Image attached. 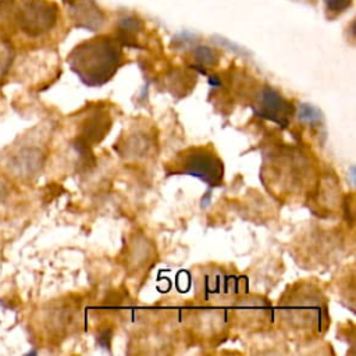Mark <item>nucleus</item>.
Segmentation results:
<instances>
[{
    "mask_svg": "<svg viewBox=\"0 0 356 356\" xmlns=\"http://www.w3.org/2000/svg\"><path fill=\"white\" fill-rule=\"evenodd\" d=\"M318 174L312 154L298 145H271L263 154L261 182L280 200H306Z\"/></svg>",
    "mask_w": 356,
    "mask_h": 356,
    "instance_id": "nucleus-1",
    "label": "nucleus"
},
{
    "mask_svg": "<svg viewBox=\"0 0 356 356\" xmlns=\"http://www.w3.org/2000/svg\"><path fill=\"white\" fill-rule=\"evenodd\" d=\"M275 317L281 330L296 338L313 339L330 327L328 298L321 286L310 280L289 285L280 296Z\"/></svg>",
    "mask_w": 356,
    "mask_h": 356,
    "instance_id": "nucleus-2",
    "label": "nucleus"
},
{
    "mask_svg": "<svg viewBox=\"0 0 356 356\" xmlns=\"http://www.w3.org/2000/svg\"><path fill=\"white\" fill-rule=\"evenodd\" d=\"M122 63L120 43L108 36L89 39L70 54L71 70L88 86H102L108 82Z\"/></svg>",
    "mask_w": 356,
    "mask_h": 356,
    "instance_id": "nucleus-3",
    "label": "nucleus"
},
{
    "mask_svg": "<svg viewBox=\"0 0 356 356\" xmlns=\"http://www.w3.org/2000/svg\"><path fill=\"white\" fill-rule=\"evenodd\" d=\"M243 284V277L229 267L221 264L202 266L200 273L195 277L196 298L206 305H231L242 295Z\"/></svg>",
    "mask_w": 356,
    "mask_h": 356,
    "instance_id": "nucleus-4",
    "label": "nucleus"
},
{
    "mask_svg": "<svg viewBox=\"0 0 356 356\" xmlns=\"http://www.w3.org/2000/svg\"><path fill=\"white\" fill-rule=\"evenodd\" d=\"M165 167L170 174L195 177L210 186H218L224 181V163L209 145L189 146L178 152Z\"/></svg>",
    "mask_w": 356,
    "mask_h": 356,
    "instance_id": "nucleus-5",
    "label": "nucleus"
},
{
    "mask_svg": "<svg viewBox=\"0 0 356 356\" xmlns=\"http://www.w3.org/2000/svg\"><path fill=\"white\" fill-rule=\"evenodd\" d=\"M122 160L139 163L147 161L157 154V134L150 122H132L114 145Z\"/></svg>",
    "mask_w": 356,
    "mask_h": 356,
    "instance_id": "nucleus-6",
    "label": "nucleus"
},
{
    "mask_svg": "<svg viewBox=\"0 0 356 356\" xmlns=\"http://www.w3.org/2000/svg\"><path fill=\"white\" fill-rule=\"evenodd\" d=\"M248 99L252 104L253 111L259 117L271 121L281 128L289 125L295 108L292 103H289V100L285 99L274 88L268 85L257 86L252 95H248Z\"/></svg>",
    "mask_w": 356,
    "mask_h": 356,
    "instance_id": "nucleus-7",
    "label": "nucleus"
},
{
    "mask_svg": "<svg viewBox=\"0 0 356 356\" xmlns=\"http://www.w3.org/2000/svg\"><path fill=\"white\" fill-rule=\"evenodd\" d=\"M306 200L310 203L313 213L318 217L328 218L337 216L343 204V195L337 174L331 170L320 171Z\"/></svg>",
    "mask_w": 356,
    "mask_h": 356,
    "instance_id": "nucleus-8",
    "label": "nucleus"
},
{
    "mask_svg": "<svg viewBox=\"0 0 356 356\" xmlns=\"http://www.w3.org/2000/svg\"><path fill=\"white\" fill-rule=\"evenodd\" d=\"M312 245H300V261L306 266H325L327 263L339 257L342 241L335 231H312ZM299 261V263H300Z\"/></svg>",
    "mask_w": 356,
    "mask_h": 356,
    "instance_id": "nucleus-9",
    "label": "nucleus"
},
{
    "mask_svg": "<svg viewBox=\"0 0 356 356\" xmlns=\"http://www.w3.org/2000/svg\"><path fill=\"white\" fill-rule=\"evenodd\" d=\"M232 316L243 328L260 330L270 324L274 316L270 303L256 295H239L232 303Z\"/></svg>",
    "mask_w": 356,
    "mask_h": 356,
    "instance_id": "nucleus-10",
    "label": "nucleus"
},
{
    "mask_svg": "<svg viewBox=\"0 0 356 356\" xmlns=\"http://www.w3.org/2000/svg\"><path fill=\"white\" fill-rule=\"evenodd\" d=\"M154 243L142 232H135L131 235L124 257L125 266L129 273L138 274L143 273L145 268H150L156 260Z\"/></svg>",
    "mask_w": 356,
    "mask_h": 356,
    "instance_id": "nucleus-11",
    "label": "nucleus"
},
{
    "mask_svg": "<svg viewBox=\"0 0 356 356\" xmlns=\"http://www.w3.org/2000/svg\"><path fill=\"white\" fill-rule=\"evenodd\" d=\"M111 125L113 120L108 111L104 108H95L83 121L79 140L86 146L96 145L103 140Z\"/></svg>",
    "mask_w": 356,
    "mask_h": 356,
    "instance_id": "nucleus-12",
    "label": "nucleus"
},
{
    "mask_svg": "<svg viewBox=\"0 0 356 356\" xmlns=\"http://www.w3.org/2000/svg\"><path fill=\"white\" fill-rule=\"evenodd\" d=\"M193 57L202 65H211V64H214L217 61L216 53L211 49H209V47H197L193 51Z\"/></svg>",
    "mask_w": 356,
    "mask_h": 356,
    "instance_id": "nucleus-13",
    "label": "nucleus"
},
{
    "mask_svg": "<svg viewBox=\"0 0 356 356\" xmlns=\"http://www.w3.org/2000/svg\"><path fill=\"white\" fill-rule=\"evenodd\" d=\"M299 120L307 121L309 124H314L316 121L321 120V115L314 107H312L309 104H302L300 110H299Z\"/></svg>",
    "mask_w": 356,
    "mask_h": 356,
    "instance_id": "nucleus-14",
    "label": "nucleus"
},
{
    "mask_svg": "<svg viewBox=\"0 0 356 356\" xmlns=\"http://www.w3.org/2000/svg\"><path fill=\"white\" fill-rule=\"evenodd\" d=\"M350 1L352 0H324V4H325L328 11H331L334 14H338V13L343 11L345 8H348Z\"/></svg>",
    "mask_w": 356,
    "mask_h": 356,
    "instance_id": "nucleus-15",
    "label": "nucleus"
}]
</instances>
